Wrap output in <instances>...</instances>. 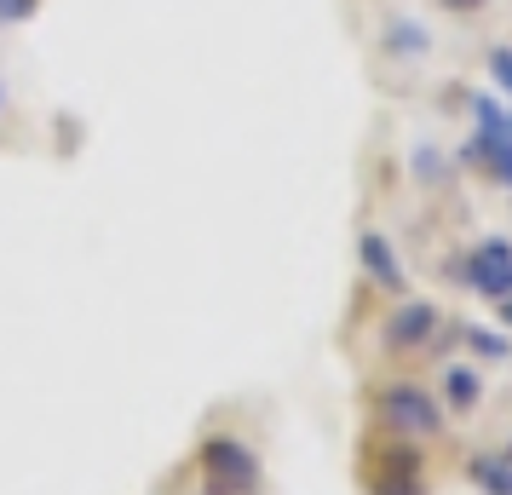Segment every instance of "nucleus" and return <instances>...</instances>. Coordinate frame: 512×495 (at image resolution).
<instances>
[{
    "label": "nucleus",
    "mask_w": 512,
    "mask_h": 495,
    "mask_svg": "<svg viewBox=\"0 0 512 495\" xmlns=\"http://www.w3.org/2000/svg\"><path fill=\"white\" fill-rule=\"evenodd\" d=\"M202 495H259V449L236 432H213L196 449Z\"/></svg>",
    "instance_id": "nucleus-1"
},
{
    "label": "nucleus",
    "mask_w": 512,
    "mask_h": 495,
    "mask_svg": "<svg viewBox=\"0 0 512 495\" xmlns=\"http://www.w3.org/2000/svg\"><path fill=\"white\" fill-rule=\"evenodd\" d=\"M374 421L392 438H438L443 432V403L420 380H380L374 386Z\"/></svg>",
    "instance_id": "nucleus-2"
},
{
    "label": "nucleus",
    "mask_w": 512,
    "mask_h": 495,
    "mask_svg": "<svg viewBox=\"0 0 512 495\" xmlns=\"http://www.w3.org/2000/svg\"><path fill=\"white\" fill-rule=\"evenodd\" d=\"M443 271L461 288H472L478 300H507L512 294V242L507 236H478L461 260H449Z\"/></svg>",
    "instance_id": "nucleus-3"
},
{
    "label": "nucleus",
    "mask_w": 512,
    "mask_h": 495,
    "mask_svg": "<svg viewBox=\"0 0 512 495\" xmlns=\"http://www.w3.org/2000/svg\"><path fill=\"white\" fill-rule=\"evenodd\" d=\"M369 490L374 495H426L420 472H426V449H415V438H392V444H374L369 455Z\"/></svg>",
    "instance_id": "nucleus-4"
},
{
    "label": "nucleus",
    "mask_w": 512,
    "mask_h": 495,
    "mask_svg": "<svg viewBox=\"0 0 512 495\" xmlns=\"http://www.w3.org/2000/svg\"><path fill=\"white\" fill-rule=\"evenodd\" d=\"M438 329H443V311L432 300H397L386 311V323H380V346L397 357H415L438 340Z\"/></svg>",
    "instance_id": "nucleus-5"
},
{
    "label": "nucleus",
    "mask_w": 512,
    "mask_h": 495,
    "mask_svg": "<svg viewBox=\"0 0 512 495\" xmlns=\"http://www.w3.org/2000/svg\"><path fill=\"white\" fill-rule=\"evenodd\" d=\"M357 265H363V283H374L380 294H397V300H403V288H409V277H403V265H397L392 236L380 231V225H369V231H357Z\"/></svg>",
    "instance_id": "nucleus-6"
},
{
    "label": "nucleus",
    "mask_w": 512,
    "mask_h": 495,
    "mask_svg": "<svg viewBox=\"0 0 512 495\" xmlns=\"http://www.w3.org/2000/svg\"><path fill=\"white\" fill-rule=\"evenodd\" d=\"M461 167H472V173H484L489 185L512 190V144H501V139H484V133H466V144H461Z\"/></svg>",
    "instance_id": "nucleus-7"
},
{
    "label": "nucleus",
    "mask_w": 512,
    "mask_h": 495,
    "mask_svg": "<svg viewBox=\"0 0 512 495\" xmlns=\"http://www.w3.org/2000/svg\"><path fill=\"white\" fill-rule=\"evenodd\" d=\"M380 52L397 64H420V58H432V29L420 18H392V24H380Z\"/></svg>",
    "instance_id": "nucleus-8"
},
{
    "label": "nucleus",
    "mask_w": 512,
    "mask_h": 495,
    "mask_svg": "<svg viewBox=\"0 0 512 495\" xmlns=\"http://www.w3.org/2000/svg\"><path fill=\"white\" fill-rule=\"evenodd\" d=\"M438 403H443V415H478V409H484V375H478L472 363H449V369H443Z\"/></svg>",
    "instance_id": "nucleus-9"
},
{
    "label": "nucleus",
    "mask_w": 512,
    "mask_h": 495,
    "mask_svg": "<svg viewBox=\"0 0 512 495\" xmlns=\"http://www.w3.org/2000/svg\"><path fill=\"white\" fill-rule=\"evenodd\" d=\"M466 116H472V133L512 144V98L489 93V87H484V93H466Z\"/></svg>",
    "instance_id": "nucleus-10"
},
{
    "label": "nucleus",
    "mask_w": 512,
    "mask_h": 495,
    "mask_svg": "<svg viewBox=\"0 0 512 495\" xmlns=\"http://www.w3.org/2000/svg\"><path fill=\"white\" fill-rule=\"evenodd\" d=\"M409 179L426 185V190L449 185V179H455V156H449L443 144H432V139H415L409 144Z\"/></svg>",
    "instance_id": "nucleus-11"
},
{
    "label": "nucleus",
    "mask_w": 512,
    "mask_h": 495,
    "mask_svg": "<svg viewBox=\"0 0 512 495\" xmlns=\"http://www.w3.org/2000/svg\"><path fill=\"white\" fill-rule=\"evenodd\" d=\"M461 340H466V352L484 357V363H512V340H507V329H484V323H466Z\"/></svg>",
    "instance_id": "nucleus-12"
},
{
    "label": "nucleus",
    "mask_w": 512,
    "mask_h": 495,
    "mask_svg": "<svg viewBox=\"0 0 512 495\" xmlns=\"http://www.w3.org/2000/svg\"><path fill=\"white\" fill-rule=\"evenodd\" d=\"M466 478H478L489 495H512V461L495 449V455H472L466 461Z\"/></svg>",
    "instance_id": "nucleus-13"
},
{
    "label": "nucleus",
    "mask_w": 512,
    "mask_h": 495,
    "mask_svg": "<svg viewBox=\"0 0 512 495\" xmlns=\"http://www.w3.org/2000/svg\"><path fill=\"white\" fill-rule=\"evenodd\" d=\"M484 81H489V93L512 98V41H501V47L484 52Z\"/></svg>",
    "instance_id": "nucleus-14"
},
{
    "label": "nucleus",
    "mask_w": 512,
    "mask_h": 495,
    "mask_svg": "<svg viewBox=\"0 0 512 495\" xmlns=\"http://www.w3.org/2000/svg\"><path fill=\"white\" fill-rule=\"evenodd\" d=\"M41 12V0H0V29H18Z\"/></svg>",
    "instance_id": "nucleus-15"
},
{
    "label": "nucleus",
    "mask_w": 512,
    "mask_h": 495,
    "mask_svg": "<svg viewBox=\"0 0 512 495\" xmlns=\"http://www.w3.org/2000/svg\"><path fill=\"white\" fill-rule=\"evenodd\" d=\"M443 12H455V18H472V12H484L489 0H438Z\"/></svg>",
    "instance_id": "nucleus-16"
},
{
    "label": "nucleus",
    "mask_w": 512,
    "mask_h": 495,
    "mask_svg": "<svg viewBox=\"0 0 512 495\" xmlns=\"http://www.w3.org/2000/svg\"><path fill=\"white\" fill-rule=\"evenodd\" d=\"M495 306H501V311H495V317H501V329L512 334V294H507V300H495Z\"/></svg>",
    "instance_id": "nucleus-17"
},
{
    "label": "nucleus",
    "mask_w": 512,
    "mask_h": 495,
    "mask_svg": "<svg viewBox=\"0 0 512 495\" xmlns=\"http://www.w3.org/2000/svg\"><path fill=\"white\" fill-rule=\"evenodd\" d=\"M0 116H6V81H0Z\"/></svg>",
    "instance_id": "nucleus-18"
},
{
    "label": "nucleus",
    "mask_w": 512,
    "mask_h": 495,
    "mask_svg": "<svg viewBox=\"0 0 512 495\" xmlns=\"http://www.w3.org/2000/svg\"><path fill=\"white\" fill-rule=\"evenodd\" d=\"M501 455H507V461H512V438H507V444H501Z\"/></svg>",
    "instance_id": "nucleus-19"
}]
</instances>
